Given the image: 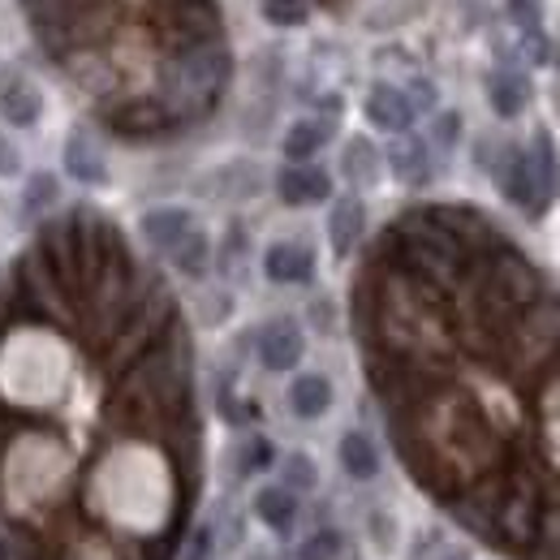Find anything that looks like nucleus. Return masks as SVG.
<instances>
[{"instance_id":"1","label":"nucleus","mask_w":560,"mask_h":560,"mask_svg":"<svg viewBox=\"0 0 560 560\" xmlns=\"http://www.w3.org/2000/svg\"><path fill=\"white\" fill-rule=\"evenodd\" d=\"M229 73H233V57H229V48L220 39L186 48V52H173L164 61V70H160V108L173 121L203 117V113H211V104L220 100Z\"/></svg>"},{"instance_id":"2","label":"nucleus","mask_w":560,"mask_h":560,"mask_svg":"<svg viewBox=\"0 0 560 560\" xmlns=\"http://www.w3.org/2000/svg\"><path fill=\"white\" fill-rule=\"evenodd\" d=\"M164 35L177 44V52L199 48V44H215L220 18H215V9H211L208 0H177L164 13Z\"/></svg>"},{"instance_id":"3","label":"nucleus","mask_w":560,"mask_h":560,"mask_svg":"<svg viewBox=\"0 0 560 560\" xmlns=\"http://www.w3.org/2000/svg\"><path fill=\"white\" fill-rule=\"evenodd\" d=\"M495 182H500V190H504L509 203H517V208L530 211V215H544L548 203L539 199L535 168H530V155H526L522 147H504V155H500V164H495Z\"/></svg>"},{"instance_id":"4","label":"nucleus","mask_w":560,"mask_h":560,"mask_svg":"<svg viewBox=\"0 0 560 560\" xmlns=\"http://www.w3.org/2000/svg\"><path fill=\"white\" fill-rule=\"evenodd\" d=\"M0 117L18 130H26L44 117V91L22 70H9V66L0 70Z\"/></svg>"},{"instance_id":"5","label":"nucleus","mask_w":560,"mask_h":560,"mask_svg":"<svg viewBox=\"0 0 560 560\" xmlns=\"http://www.w3.org/2000/svg\"><path fill=\"white\" fill-rule=\"evenodd\" d=\"M255 346H259V362L268 371H293L302 362V353H306V337H302V328L293 319H272V324H264Z\"/></svg>"},{"instance_id":"6","label":"nucleus","mask_w":560,"mask_h":560,"mask_svg":"<svg viewBox=\"0 0 560 560\" xmlns=\"http://www.w3.org/2000/svg\"><path fill=\"white\" fill-rule=\"evenodd\" d=\"M277 190L289 208H311V203H324L332 195V182L315 164H289V168H280Z\"/></svg>"},{"instance_id":"7","label":"nucleus","mask_w":560,"mask_h":560,"mask_svg":"<svg viewBox=\"0 0 560 560\" xmlns=\"http://www.w3.org/2000/svg\"><path fill=\"white\" fill-rule=\"evenodd\" d=\"M366 121L375 130H388V135H406L410 121H415V108L406 100V91L388 86V82H375L371 95H366Z\"/></svg>"},{"instance_id":"8","label":"nucleus","mask_w":560,"mask_h":560,"mask_svg":"<svg viewBox=\"0 0 560 560\" xmlns=\"http://www.w3.org/2000/svg\"><path fill=\"white\" fill-rule=\"evenodd\" d=\"M264 272L277 284H306V280L315 277V255L302 242H277L264 255Z\"/></svg>"},{"instance_id":"9","label":"nucleus","mask_w":560,"mask_h":560,"mask_svg":"<svg viewBox=\"0 0 560 560\" xmlns=\"http://www.w3.org/2000/svg\"><path fill=\"white\" fill-rule=\"evenodd\" d=\"M139 229H142V237H147V246L173 250V246L195 229V215L186 208H151L139 220Z\"/></svg>"},{"instance_id":"10","label":"nucleus","mask_w":560,"mask_h":560,"mask_svg":"<svg viewBox=\"0 0 560 560\" xmlns=\"http://www.w3.org/2000/svg\"><path fill=\"white\" fill-rule=\"evenodd\" d=\"M388 168L397 182L406 186H422L431 177V160H427V142L415 135H397V142L388 147Z\"/></svg>"},{"instance_id":"11","label":"nucleus","mask_w":560,"mask_h":560,"mask_svg":"<svg viewBox=\"0 0 560 560\" xmlns=\"http://www.w3.org/2000/svg\"><path fill=\"white\" fill-rule=\"evenodd\" d=\"M362 229H366V208L362 199L346 195L341 203H332V215H328V242L337 255H350L353 246L362 242Z\"/></svg>"},{"instance_id":"12","label":"nucleus","mask_w":560,"mask_h":560,"mask_svg":"<svg viewBox=\"0 0 560 560\" xmlns=\"http://www.w3.org/2000/svg\"><path fill=\"white\" fill-rule=\"evenodd\" d=\"M488 100H491V108H495V117H504V121L522 117V108H526V100H530V82H526V73L495 70L488 78Z\"/></svg>"},{"instance_id":"13","label":"nucleus","mask_w":560,"mask_h":560,"mask_svg":"<svg viewBox=\"0 0 560 560\" xmlns=\"http://www.w3.org/2000/svg\"><path fill=\"white\" fill-rule=\"evenodd\" d=\"M66 168H70L73 182H82V186H104L108 182V164H104L100 147L86 139L82 130L70 135V142H66Z\"/></svg>"},{"instance_id":"14","label":"nucleus","mask_w":560,"mask_h":560,"mask_svg":"<svg viewBox=\"0 0 560 560\" xmlns=\"http://www.w3.org/2000/svg\"><path fill=\"white\" fill-rule=\"evenodd\" d=\"M332 406V384L324 375H298L289 384V410L298 419H324Z\"/></svg>"},{"instance_id":"15","label":"nucleus","mask_w":560,"mask_h":560,"mask_svg":"<svg viewBox=\"0 0 560 560\" xmlns=\"http://www.w3.org/2000/svg\"><path fill=\"white\" fill-rule=\"evenodd\" d=\"M341 466H346L350 479H362V483L375 479L380 475V448H375V440L362 435V431H350L341 440Z\"/></svg>"},{"instance_id":"16","label":"nucleus","mask_w":560,"mask_h":560,"mask_svg":"<svg viewBox=\"0 0 560 560\" xmlns=\"http://www.w3.org/2000/svg\"><path fill=\"white\" fill-rule=\"evenodd\" d=\"M328 139H332V126H328V121H315V117L293 121L289 135H284V155H289L293 164H306Z\"/></svg>"},{"instance_id":"17","label":"nucleus","mask_w":560,"mask_h":560,"mask_svg":"<svg viewBox=\"0 0 560 560\" xmlns=\"http://www.w3.org/2000/svg\"><path fill=\"white\" fill-rule=\"evenodd\" d=\"M255 513H259L264 526H272V530L284 535L293 526V517H298V495L289 488H264L255 495Z\"/></svg>"},{"instance_id":"18","label":"nucleus","mask_w":560,"mask_h":560,"mask_svg":"<svg viewBox=\"0 0 560 560\" xmlns=\"http://www.w3.org/2000/svg\"><path fill=\"white\" fill-rule=\"evenodd\" d=\"M530 168H535V186H539V199L544 203H552L557 199V182H560V173H557V151H552V139L539 130L535 135V142H530Z\"/></svg>"},{"instance_id":"19","label":"nucleus","mask_w":560,"mask_h":560,"mask_svg":"<svg viewBox=\"0 0 560 560\" xmlns=\"http://www.w3.org/2000/svg\"><path fill=\"white\" fill-rule=\"evenodd\" d=\"M341 168H346V177H350L353 186H371V182L380 177V151L366 139H350Z\"/></svg>"},{"instance_id":"20","label":"nucleus","mask_w":560,"mask_h":560,"mask_svg":"<svg viewBox=\"0 0 560 560\" xmlns=\"http://www.w3.org/2000/svg\"><path fill=\"white\" fill-rule=\"evenodd\" d=\"M208 255H211V246L199 229H190V233L173 246V264H177L182 277H203V272H208Z\"/></svg>"},{"instance_id":"21","label":"nucleus","mask_w":560,"mask_h":560,"mask_svg":"<svg viewBox=\"0 0 560 560\" xmlns=\"http://www.w3.org/2000/svg\"><path fill=\"white\" fill-rule=\"evenodd\" d=\"M530 560H560V504L544 509V522H539V535L530 544Z\"/></svg>"},{"instance_id":"22","label":"nucleus","mask_w":560,"mask_h":560,"mask_svg":"<svg viewBox=\"0 0 560 560\" xmlns=\"http://www.w3.org/2000/svg\"><path fill=\"white\" fill-rule=\"evenodd\" d=\"M346 548V539L337 530H315L311 539L298 544V560H337Z\"/></svg>"},{"instance_id":"23","label":"nucleus","mask_w":560,"mask_h":560,"mask_svg":"<svg viewBox=\"0 0 560 560\" xmlns=\"http://www.w3.org/2000/svg\"><path fill=\"white\" fill-rule=\"evenodd\" d=\"M272 466V440L268 435H250L237 453V475H255V470H268Z\"/></svg>"},{"instance_id":"24","label":"nucleus","mask_w":560,"mask_h":560,"mask_svg":"<svg viewBox=\"0 0 560 560\" xmlns=\"http://www.w3.org/2000/svg\"><path fill=\"white\" fill-rule=\"evenodd\" d=\"M57 195H61V186H57V177L52 173H35L31 182H26V211H52L57 203Z\"/></svg>"},{"instance_id":"25","label":"nucleus","mask_w":560,"mask_h":560,"mask_svg":"<svg viewBox=\"0 0 560 560\" xmlns=\"http://www.w3.org/2000/svg\"><path fill=\"white\" fill-rule=\"evenodd\" d=\"M315 483H319V470H315V462H311L306 453L284 457V488H289V491H311Z\"/></svg>"},{"instance_id":"26","label":"nucleus","mask_w":560,"mask_h":560,"mask_svg":"<svg viewBox=\"0 0 560 560\" xmlns=\"http://www.w3.org/2000/svg\"><path fill=\"white\" fill-rule=\"evenodd\" d=\"M264 18H268L272 26H302V22H306V9H302L298 0H268V4H264Z\"/></svg>"},{"instance_id":"27","label":"nucleus","mask_w":560,"mask_h":560,"mask_svg":"<svg viewBox=\"0 0 560 560\" xmlns=\"http://www.w3.org/2000/svg\"><path fill=\"white\" fill-rule=\"evenodd\" d=\"M509 22L526 35V31H539V4L535 0H509Z\"/></svg>"},{"instance_id":"28","label":"nucleus","mask_w":560,"mask_h":560,"mask_svg":"<svg viewBox=\"0 0 560 560\" xmlns=\"http://www.w3.org/2000/svg\"><path fill=\"white\" fill-rule=\"evenodd\" d=\"M406 100H410V108H415V113H419V108H431V104H435V86H431L427 78H415V82H410V91H406Z\"/></svg>"},{"instance_id":"29","label":"nucleus","mask_w":560,"mask_h":560,"mask_svg":"<svg viewBox=\"0 0 560 560\" xmlns=\"http://www.w3.org/2000/svg\"><path fill=\"white\" fill-rule=\"evenodd\" d=\"M457 130H462V117H457V113H440V117H435V142L453 147V142H457Z\"/></svg>"},{"instance_id":"30","label":"nucleus","mask_w":560,"mask_h":560,"mask_svg":"<svg viewBox=\"0 0 560 560\" xmlns=\"http://www.w3.org/2000/svg\"><path fill=\"white\" fill-rule=\"evenodd\" d=\"M18 168H22V155H18V147L0 135V177H18Z\"/></svg>"},{"instance_id":"31","label":"nucleus","mask_w":560,"mask_h":560,"mask_svg":"<svg viewBox=\"0 0 560 560\" xmlns=\"http://www.w3.org/2000/svg\"><path fill=\"white\" fill-rule=\"evenodd\" d=\"M211 557V530L203 526V530H195V544L186 548V560H208Z\"/></svg>"},{"instance_id":"32","label":"nucleus","mask_w":560,"mask_h":560,"mask_svg":"<svg viewBox=\"0 0 560 560\" xmlns=\"http://www.w3.org/2000/svg\"><path fill=\"white\" fill-rule=\"evenodd\" d=\"M440 560H470V557H466V552H444Z\"/></svg>"}]
</instances>
